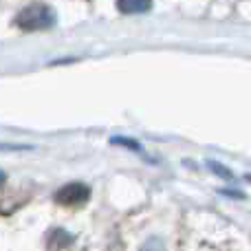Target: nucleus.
<instances>
[{
	"mask_svg": "<svg viewBox=\"0 0 251 251\" xmlns=\"http://www.w3.org/2000/svg\"><path fill=\"white\" fill-rule=\"evenodd\" d=\"M16 25L22 31H42V29H51L55 25V11L49 4L42 2H33L29 7H25L16 18Z\"/></svg>",
	"mask_w": 251,
	"mask_h": 251,
	"instance_id": "1",
	"label": "nucleus"
},
{
	"mask_svg": "<svg viewBox=\"0 0 251 251\" xmlns=\"http://www.w3.org/2000/svg\"><path fill=\"white\" fill-rule=\"evenodd\" d=\"M91 199V190L84 183H69L55 194V201L64 207H79Z\"/></svg>",
	"mask_w": 251,
	"mask_h": 251,
	"instance_id": "2",
	"label": "nucleus"
},
{
	"mask_svg": "<svg viewBox=\"0 0 251 251\" xmlns=\"http://www.w3.org/2000/svg\"><path fill=\"white\" fill-rule=\"evenodd\" d=\"M117 7L122 13H146L150 11L152 0H117Z\"/></svg>",
	"mask_w": 251,
	"mask_h": 251,
	"instance_id": "3",
	"label": "nucleus"
},
{
	"mask_svg": "<svg viewBox=\"0 0 251 251\" xmlns=\"http://www.w3.org/2000/svg\"><path fill=\"white\" fill-rule=\"evenodd\" d=\"M207 165L214 170V172L218 174V176H223V178H234V174L229 172V170L225 168V165H221V163H216V161H207Z\"/></svg>",
	"mask_w": 251,
	"mask_h": 251,
	"instance_id": "4",
	"label": "nucleus"
},
{
	"mask_svg": "<svg viewBox=\"0 0 251 251\" xmlns=\"http://www.w3.org/2000/svg\"><path fill=\"white\" fill-rule=\"evenodd\" d=\"M139 251H165V247H163V243H161L159 238H150V240L143 243V247Z\"/></svg>",
	"mask_w": 251,
	"mask_h": 251,
	"instance_id": "5",
	"label": "nucleus"
},
{
	"mask_svg": "<svg viewBox=\"0 0 251 251\" xmlns=\"http://www.w3.org/2000/svg\"><path fill=\"white\" fill-rule=\"evenodd\" d=\"M113 143H119V146H128V148H132V150L141 152V146H139L137 141H130V139H113Z\"/></svg>",
	"mask_w": 251,
	"mask_h": 251,
	"instance_id": "6",
	"label": "nucleus"
},
{
	"mask_svg": "<svg viewBox=\"0 0 251 251\" xmlns=\"http://www.w3.org/2000/svg\"><path fill=\"white\" fill-rule=\"evenodd\" d=\"M4 178H7V176H4V174L0 172V185H2V183H4Z\"/></svg>",
	"mask_w": 251,
	"mask_h": 251,
	"instance_id": "7",
	"label": "nucleus"
}]
</instances>
